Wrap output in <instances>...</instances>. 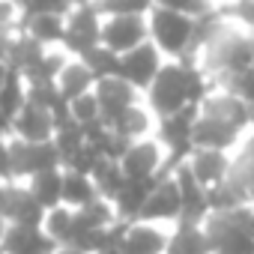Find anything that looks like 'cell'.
<instances>
[{
	"mask_svg": "<svg viewBox=\"0 0 254 254\" xmlns=\"http://www.w3.org/2000/svg\"><path fill=\"white\" fill-rule=\"evenodd\" d=\"M209 90H212V81L194 60H165L162 72L144 93V102L162 120L189 105H200Z\"/></svg>",
	"mask_w": 254,
	"mask_h": 254,
	"instance_id": "cell-1",
	"label": "cell"
},
{
	"mask_svg": "<svg viewBox=\"0 0 254 254\" xmlns=\"http://www.w3.org/2000/svg\"><path fill=\"white\" fill-rule=\"evenodd\" d=\"M147 24H150V42L168 60H194V24H197V18L153 6V12L147 15Z\"/></svg>",
	"mask_w": 254,
	"mask_h": 254,
	"instance_id": "cell-2",
	"label": "cell"
},
{
	"mask_svg": "<svg viewBox=\"0 0 254 254\" xmlns=\"http://www.w3.org/2000/svg\"><path fill=\"white\" fill-rule=\"evenodd\" d=\"M102 9L93 0H78L72 6V12L66 15V36H63V48L72 57H84L87 51H93L96 45H102Z\"/></svg>",
	"mask_w": 254,
	"mask_h": 254,
	"instance_id": "cell-3",
	"label": "cell"
},
{
	"mask_svg": "<svg viewBox=\"0 0 254 254\" xmlns=\"http://www.w3.org/2000/svg\"><path fill=\"white\" fill-rule=\"evenodd\" d=\"M200 117V105H189L171 117H162L159 120V129H156V138L168 147V156H171V171L177 165H183L191 150H194V123Z\"/></svg>",
	"mask_w": 254,
	"mask_h": 254,
	"instance_id": "cell-4",
	"label": "cell"
},
{
	"mask_svg": "<svg viewBox=\"0 0 254 254\" xmlns=\"http://www.w3.org/2000/svg\"><path fill=\"white\" fill-rule=\"evenodd\" d=\"M120 165L129 180H156L171 171V156H168V147L153 135V138L132 141Z\"/></svg>",
	"mask_w": 254,
	"mask_h": 254,
	"instance_id": "cell-5",
	"label": "cell"
},
{
	"mask_svg": "<svg viewBox=\"0 0 254 254\" xmlns=\"http://www.w3.org/2000/svg\"><path fill=\"white\" fill-rule=\"evenodd\" d=\"M9 147H12V180L27 183L39 171L63 168V156L54 141L33 144V141H21V138H9Z\"/></svg>",
	"mask_w": 254,
	"mask_h": 254,
	"instance_id": "cell-6",
	"label": "cell"
},
{
	"mask_svg": "<svg viewBox=\"0 0 254 254\" xmlns=\"http://www.w3.org/2000/svg\"><path fill=\"white\" fill-rule=\"evenodd\" d=\"M150 42L147 15H105L102 21V45L114 54H126L138 45Z\"/></svg>",
	"mask_w": 254,
	"mask_h": 254,
	"instance_id": "cell-7",
	"label": "cell"
},
{
	"mask_svg": "<svg viewBox=\"0 0 254 254\" xmlns=\"http://www.w3.org/2000/svg\"><path fill=\"white\" fill-rule=\"evenodd\" d=\"M165 60H168V57H165L153 42H144V45H138V48H132V51L120 54V78H126L135 90L147 93L150 84L156 81V75L162 72Z\"/></svg>",
	"mask_w": 254,
	"mask_h": 254,
	"instance_id": "cell-8",
	"label": "cell"
},
{
	"mask_svg": "<svg viewBox=\"0 0 254 254\" xmlns=\"http://www.w3.org/2000/svg\"><path fill=\"white\" fill-rule=\"evenodd\" d=\"M171 230L174 224H159V221H129L123 227L120 248L123 254H168L171 245Z\"/></svg>",
	"mask_w": 254,
	"mask_h": 254,
	"instance_id": "cell-9",
	"label": "cell"
},
{
	"mask_svg": "<svg viewBox=\"0 0 254 254\" xmlns=\"http://www.w3.org/2000/svg\"><path fill=\"white\" fill-rule=\"evenodd\" d=\"M200 114L206 117H215V120H224L230 126H236L239 132H248L254 126V111L227 87H212L206 93V99L200 102Z\"/></svg>",
	"mask_w": 254,
	"mask_h": 254,
	"instance_id": "cell-10",
	"label": "cell"
},
{
	"mask_svg": "<svg viewBox=\"0 0 254 254\" xmlns=\"http://www.w3.org/2000/svg\"><path fill=\"white\" fill-rule=\"evenodd\" d=\"M141 218L144 221H159V224H177L183 218V194H180L174 171L159 177V183H156V189H153Z\"/></svg>",
	"mask_w": 254,
	"mask_h": 254,
	"instance_id": "cell-11",
	"label": "cell"
},
{
	"mask_svg": "<svg viewBox=\"0 0 254 254\" xmlns=\"http://www.w3.org/2000/svg\"><path fill=\"white\" fill-rule=\"evenodd\" d=\"M96 96H99V105H102V120L111 126L117 117H123L126 111H129L132 105L144 102V93L135 90L126 78L120 75H111V78H99L96 81Z\"/></svg>",
	"mask_w": 254,
	"mask_h": 254,
	"instance_id": "cell-12",
	"label": "cell"
},
{
	"mask_svg": "<svg viewBox=\"0 0 254 254\" xmlns=\"http://www.w3.org/2000/svg\"><path fill=\"white\" fill-rule=\"evenodd\" d=\"M203 227L209 233L212 254H254V236L239 230L224 212H209Z\"/></svg>",
	"mask_w": 254,
	"mask_h": 254,
	"instance_id": "cell-13",
	"label": "cell"
},
{
	"mask_svg": "<svg viewBox=\"0 0 254 254\" xmlns=\"http://www.w3.org/2000/svg\"><path fill=\"white\" fill-rule=\"evenodd\" d=\"M174 177H177V186H180V194H183V218L180 221H197L203 224L209 218V189L191 174V168L183 162L174 168Z\"/></svg>",
	"mask_w": 254,
	"mask_h": 254,
	"instance_id": "cell-14",
	"label": "cell"
},
{
	"mask_svg": "<svg viewBox=\"0 0 254 254\" xmlns=\"http://www.w3.org/2000/svg\"><path fill=\"white\" fill-rule=\"evenodd\" d=\"M54 132H57L54 111L39 108V105H33V102H27V105L12 117V138L33 141V144H45V141H54Z\"/></svg>",
	"mask_w": 254,
	"mask_h": 254,
	"instance_id": "cell-15",
	"label": "cell"
},
{
	"mask_svg": "<svg viewBox=\"0 0 254 254\" xmlns=\"http://www.w3.org/2000/svg\"><path fill=\"white\" fill-rule=\"evenodd\" d=\"M242 135L236 126L224 123V120H215V117H206L200 114L197 123H194V147L200 150H227V153H236V147L242 144Z\"/></svg>",
	"mask_w": 254,
	"mask_h": 254,
	"instance_id": "cell-16",
	"label": "cell"
},
{
	"mask_svg": "<svg viewBox=\"0 0 254 254\" xmlns=\"http://www.w3.org/2000/svg\"><path fill=\"white\" fill-rule=\"evenodd\" d=\"M186 165L191 168V174H194L206 189H215L218 183H224V180L230 177L233 153H227V150H200V147H194L191 156L186 159Z\"/></svg>",
	"mask_w": 254,
	"mask_h": 254,
	"instance_id": "cell-17",
	"label": "cell"
},
{
	"mask_svg": "<svg viewBox=\"0 0 254 254\" xmlns=\"http://www.w3.org/2000/svg\"><path fill=\"white\" fill-rule=\"evenodd\" d=\"M57 242L42 230V227H24V224H9L6 239L0 245V254H57Z\"/></svg>",
	"mask_w": 254,
	"mask_h": 254,
	"instance_id": "cell-18",
	"label": "cell"
},
{
	"mask_svg": "<svg viewBox=\"0 0 254 254\" xmlns=\"http://www.w3.org/2000/svg\"><path fill=\"white\" fill-rule=\"evenodd\" d=\"M111 129L120 132L126 141H141V138H153L159 129V117L153 114V108L147 102H138L126 111L123 117H117L111 123Z\"/></svg>",
	"mask_w": 254,
	"mask_h": 254,
	"instance_id": "cell-19",
	"label": "cell"
},
{
	"mask_svg": "<svg viewBox=\"0 0 254 254\" xmlns=\"http://www.w3.org/2000/svg\"><path fill=\"white\" fill-rule=\"evenodd\" d=\"M156 183H159V177L156 180H126V186L114 197V206H117L120 221L129 224V221H138L141 218V212H144V206H147Z\"/></svg>",
	"mask_w": 254,
	"mask_h": 254,
	"instance_id": "cell-20",
	"label": "cell"
},
{
	"mask_svg": "<svg viewBox=\"0 0 254 254\" xmlns=\"http://www.w3.org/2000/svg\"><path fill=\"white\" fill-rule=\"evenodd\" d=\"M21 30L36 39L45 48H63V36H66V15H54V12H27Z\"/></svg>",
	"mask_w": 254,
	"mask_h": 254,
	"instance_id": "cell-21",
	"label": "cell"
},
{
	"mask_svg": "<svg viewBox=\"0 0 254 254\" xmlns=\"http://www.w3.org/2000/svg\"><path fill=\"white\" fill-rule=\"evenodd\" d=\"M96 75H93V69L87 66V60L84 57H69V63L63 66V72L57 75V90H60V96L66 99V102H72V99H78V96H84V93H90L93 87H96Z\"/></svg>",
	"mask_w": 254,
	"mask_h": 254,
	"instance_id": "cell-22",
	"label": "cell"
},
{
	"mask_svg": "<svg viewBox=\"0 0 254 254\" xmlns=\"http://www.w3.org/2000/svg\"><path fill=\"white\" fill-rule=\"evenodd\" d=\"M45 206L33 197V191L27 189V183L15 180V191H12V200H9V209H6V218L9 224H24V227H42L45 221Z\"/></svg>",
	"mask_w": 254,
	"mask_h": 254,
	"instance_id": "cell-23",
	"label": "cell"
},
{
	"mask_svg": "<svg viewBox=\"0 0 254 254\" xmlns=\"http://www.w3.org/2000/svg\"><path fill=\"white\" fill-rule=\"evenodd\" d=\"M168 254H212V242L203 224L197 221H177L171 230Z\"/></svg>",
	"mask_w": 254,
	"mask_h": 254,
	"instance_id": "cell-24",
	"label": "cell"
},
{
	"mask_svg": "<svg viewBox=\"0 0 254 254\" xmlns=\"http://www.w3.org/2000/svg\"><path fill=\"white\" fill-rule=\"evenodd\" d=\"M27 189L33 191V197H36L45 209L60 206V203H63V168L39 171L36 177L27 180Z\"/></svg>",
	"mask_w": 254,
	"mask_h": 254,
	"instance_id": "cell-25",
	"label": "cell"
},
{
	"mask_svg": "<svg viewBox=\"0 0 254 254\" xmlns=\"http://www.w3.org/2000/svg\"><path fill=\"white\" fill-rule=\"evenodd\" d=\"M75 227H78V209L60 203L54 209L45 212V221H42V230L57 242V245H69L72 236H75Z\"/></svg>",
	"mask_w": 254,
	"mask_h": 254,
	"instance_id": "cell-26",
	"label": "cell"
},
{
	"mask_svg": "<svg viewBox=\"0 0 254 254\" xmlns=\"http://www.w3.org/2000/svg\"><path fill=\"white\" fill-rule=\"evenodd\" d=\"M96 197H99V189H96L93 177L78 174V171H63V203L66 206L81 209Z\"/></svg>",
	"mask_w": 254,
	"mask_h": 254,
	"instance_id": "cell-27",
	"label": "cell"
},
{
	"mask_svg": "<svg viewBox=\"0 0 254 254\" xmlns=\"http://www.w3.org/2000/svg\"><path fill=\"white\" fill-rule=\"evenodd\" d=\"M90 177H93V183L99 189V197H108V200H114L120 194V189L126 186V180H129L126 171H123V165L114 162V159H102Z\"/></svg>",
	"mask_w": 254,
	"mask_h": 254,
	"instance_id": "cell-28",
	"label": "cell"
},
{
	"mask_svg": "<svg viewBox=\"0 0 254 254\" xmlns=\"http://www.w3.org/2000/svg\"><path fill=\"white\" fill-rule=\"evenodd\" d=\"M69 117H72L78 126H84V129H87V126H93V123H99V120H102V105H99L96 90H90V93L72 99V102H69Z\"/></svg>",
	"mask_w": 254,
	"mask_h": 254,
	"instance_id": "cell-29",
	"label": "cell"
},
{
	"mask_svg": "<svg viewBox=\"0 0 254 254\" xmlns=\"http://www.w3.org/2000/svg\"><path fill=\"white\" fill-rule=\"evenodd\" d=\"M84 60H87V66L93 69V75H96V78L120 75V54H114V51H111V48H105V45H96L93 51H87V54H84Z\"/></svg>",
	"mask_w": 254,
	"mask_h": 254,
	"instance_id": "cell-30",
	"label": "cell"
},
{
	"mask_svg": "<svg viewBox=\"0 0 254 254\" xmlns=\"http://www.w3.org/2000/svg\"><path fill=\"white\" fill-rule=\"evenodd\" d=\"M153 0H99L102 15H150Z\"/></svg>",
	"mask_w": 254,
	"mask_h": 254,
	"instance_id": "cell-31",
	"label": "cell"
},
{
	"mask_svg": "<svg viewBox=\"0 0 254 254\" xmlns=\"http://www.w3.org/2000/svg\"><path fill=\"white\" fill-rule=\"evenodd\" d=\"M159 9H171V12H180V15H191V18H200L206 15L209 9H215V3L209 0H153Z\"/></svg>",
	"mask_w": 254,
	"mask_h": 254,
	"instance_id": "cell-32",
	"label": "cell"
},
{
	"mask_svg": "<svg viewBox=\"0 0 254 254\" xmlns=\"http://www.w3.org/2000/svg\"><path fill=\"white\" fill-rule=\"evenodd\" d=\"M221 87H227V90H233L251 111H254V69H245V72H239V75H233L230 81H224Z\"/></svg>",
	"mask_w": 254,
	"mask_h": 254,
	"instance_id": "cell-33",
	"label": "cell"
},
{
	"mask_svg": "<svg viewBox=\"0 0 254 254\" xmlns=\"http://www.w3.org/2000/svg\"><path fill=\"white\" fill-rule=\"evenodd\" d=\"M78 0H24L27 12H54V15H69Z\"/></svg>",
	"mask_w": 254,
	"mask_h": 254,
	"instance_id": "cell-34",
	"label": "cell"
},
{
	"mask_svg": "<svg viewBox=\"0 0 254 254\" xmlns=\"http://www.w3.org/2000/svg\"><path fill=\"white\" fill-rule=\"evenodd\" d=\"M224 9L248 30L254 33V0H239V3H224Z\"/></svg>",
	"mask_w": 254,
	"mask_h": 254,
	"instance_id": "cell-35",
	"label": "cell"
},
{
	"mask_svg": "<svg viewBox=\"0 0 254 254\" xmlns=\"http://www.w3.org/2000/svg\"><path fill=\"white\" fill-rule=\"evenodd\" d=\"M0 180H12V147H9V138H0Z\"/></svg>",
	"mask_w": 254,
	"mask_h": 254,
	"instance_id": "cell-36",
	"label": "cell"
},
{
	"mask_svg": "<svg viewBox=\"0 0 254 254\" xmlns=\"http://www.w3.org/2000/svg\"><path fill=\"white\" fill-rule=\"evenodd\" d=\"M0 138H12V120L0 111Z\"/></svg>",
	"mask_w": 254,
	"mask_h": 254,
	"instance_id": "cell-37",
	"label": "cell"
},
{
	"mask_svg": "<svg viewBox=\"0 0 254 254\" xmlns=\"http://www.w3.org/2000/svg\"><path fill=\"white\" fill-rule=\"evenodd\" d=\"M6 230H9V218L0 215V245H3V239H6Z\"/></svg>",
	"mask_w": 254,
	"mask_h": 254,
	"instance_id": "cell-38",
	"label": "cell"
},
{
	"mask_svg": "<svg viewBox=\"0 0 254 254\" xmlns=\"http://www.w3.org/2000/svg\"><path fill=\"white\" fill-rule=\"evenodd\" d=\"M57 254H84V251H78V248H72V245H60Z\"/></svg>",
	"mask_w": 254,
	"mask_h": 254,
	"instance_id": "cell-39",
	"label": "cell"
},
{
	"mask_svg": "<svg viewBox=\"0 0 254 254\" xmlns=\"http://www.w3.org/2000/svg\"><path fill=\"white\" fill-rule=\"evenodd\" d=\"M209 3H215V6H224V3H227V0H209Z\"/></svg>",
	"mask_w": 254,
	"mask_h": 254,
	"instance_id": "cell-40",
	"label": "cell"
},
{
	"mask_svg": "<svg viewBox=\"0 0 254 254\" xmlns=\"http://www.w3.org/2000/svg\"><path fill=\"white\" fill-rule=\"evenodd\" d=\"M227 3H239V0H227Z\"/></svg>",
	"mask_w": 254,
	"mask_h": 254,
	"instance_id": "cell-41",
	"label": "cell"
},
{
	"mask_svg": "<svg viewBox=\"0 0 254 254\" xmlns=\"http://www.w3.org/2000/svg\"><path fill=\"white\" fill-rule=\"evenodd\" d=\"M93 3H99V0H93Z\"/></svg>",
	"mask_w": 254,
	"mask_h": 254,
	"instance_id": "cell-42",
	"label": "cell"
},
{
	"mask_svg": "<svg viewBox=\"0 0 254 254\" xmlns=\"http://www.w3.org/2000/svg\"><path fill=\"white\" fill-rule=\"evenodd\" d=\"M251 69H254V66H251Z\"/></svg>",
	"mask_w": 254,
	"mask_h": 254,
	"instance_id": "cell-43",
	"label": "cell"
}]
</instances>
